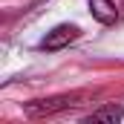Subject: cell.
<instances>
[{
    "mask_svg": "<svg viewBox=\"0 0 124 124\" xmlns=\"http://www.w3.org/2000/svg\"><path fill=\"white\" fill-rule=\"evenodd\" d=\"M81 93H72V95H52V98H40V101H32L26 104V116L32 118H43V116H55V113H63L69 107H78L81 104Z\"/></svg>",
    "mask_w": 124,
    "mask_h": 124,
    "instance_id": "6da1fadb",
    "label": "cell"
},
{
    "mask_svg": "<svg viewBox=\"0 0 124 124\" xmlns=\"http://www.w3.org/2000/svg\"><path fill=\"white\" fill-rule=\"evenodd\" d=\"M78 35H81V29H78L75 23H61V26H55L52 32H46V38H43V49H49V52L63 49V46H69L72 40H78Z\"/></svg>",
    "mask_w": 124,
    "mask_h": 124,
    "instance_id": "7a4b0ae2",
    "label": "cell"
},
{
    "mask_svg": "<svg viewBox=\"0 0 124 124\" xmlns=\"http://www.w3.org/2000/svg\"><path fill=\"white\" fill-rule=\"evenodd\" d=\"M90 12H93L95 20L104 23V26H110V23L118 20V9H116L113 0H90Z\"/></svg>",
    "mask_w": 124,
    "mask_h": 124,
    "instance_id": "3957f363",
    "label": "cell"
},
{
    "mask_svg": "<svg viewBox=\"0 0 124 124\" xmlns=\"http://www.w3.org/2000/svg\"><path fill=\"white\" fill-rule=\"evenodd\" d=\"M121 116H124V107H121V104H107V107L95 110L87 121H90V124H116V121H121Z\"/></svg>",
    "mask_w": 124,
    "mask_h": 124,
    "instance_id": "277c9868",
    "label": "cell"
}]
</instances>
